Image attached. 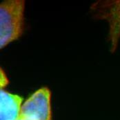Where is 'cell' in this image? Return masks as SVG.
<instances>
[{
  "label": "cell",
  "mask_w": 120,
  "mask_h": 120,
  "mask_svg": "<svg viewBox=\"0 0 120 120\" xmlns=\"http://www.w3.org/2000/svg\"><path fill=\"white\" fill-rule=\"evenodd\" d=\"M24 0H5L0 4V48L19 40L25 29Z\"/></svg>",
  "instance_id": "6da1fadb"
},
{
  "label": "cell",
  "mask_w": 120,
  "mask_h": 120,
  "mask_svg": "<svg viewBox=\"0 0 120 120\" xmlns=\"http://www.w3.org/2000/svg\"><path fill=\"white\" fill-rule=\"evenodd\" d=\"M90 10L95 19L108 22L110 51L115 53L120 40V0H99L91 5Z\"/></svg>",
  "instance_id": "7a4b0ae2"
},
{
  "label": "cell",
  "mask_w": 120,
  "mask_h": 120,
  "mask_svg": "<svg viewBox=\"0 0 120 120\" xmlns=\"http://www.w3.org/2000/svg\"><path fill=\"white\" fill-rule=\"evenodd\" d=\"M52 93L48 87L35 90L23 101L19 120H52Z\"/></svg>",
  "instance_id": "3957f363"
},
{
  "label": "cell",
  "mask_w": 120,
  "mask_h": 120,
  "mask_svg": "<svg viewBox=\"0 0 120 120\" xmlns=\"http://www.w3.org/2000/svg\"><path fill=\"white\" fill-rule=\"evenodd\" d=\"M24 101L21 96L0 90V120H19V113Z\"/></svg>",
  "instance_id": "277c9868"
},
{
  "label": "cell",
  "mask_w": 120,
  "mask_h": 120,
  "mask_svg": "<svg viewBox=\"0 0 120 120\" xmlns=\"http://www.w3.org/2000/svg\"><path fill=\"white\" fill-rule=\"evenodd\" d=\"M9 83V80L7 78L4 71L1 69V87L4 88Z\"/></svg>",
  "instance_id": "5b68a950"
}]
</instances>
